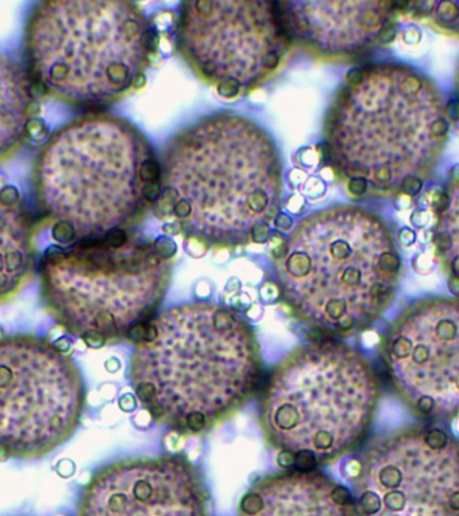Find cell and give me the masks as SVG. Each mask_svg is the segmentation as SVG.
<instances>
[{
	"instance_id": "2",
	"label": "cell",
	"mask_w": 459,
	"mask_h": 516,
	"mask_svg": "<svg viewBox=\"0 0 459 516\" xmlns=\"http://www.w3.org/2000/svg\"><path fill=\"white\" fill-rule=\"evenodd\" d=\"M155 204L183 234L212 247L264 241L284 195V169L269 134L253 120L219 113L165 145Z\"/></svg>"
},
{
	"instance_id": "8",
	"label": "cell",
	"mask_w": 459,
	"mask_h": 516,
	"mask_svg": "<svg viewBox=\"0 0 459 516\" xmlns=\"http://www.w3.org/2000/svg\"><path fill=\"white\" fill-rule=\"evenodd\" d=\"M171 275L162 241L119 233L49 251L39 269L40 296L67 334L105 342L125 336L153 315Z\"/></svg>"
},
{
	"instance_id": "9",
	"label": "cell",
	"mask_w": 459,
	"mask_h": 516,
	"mask_svg": "<svg viewBox=\"0 0 459 516\" xmlns=\"http://www.w3.org/2000/svg\"><path fill=\"white\" fill-rule=\"evenodd\" d=\"M85 401L78 366L57 345L32 334L0 339V453L50 454L77 430Z\"/></svg>"
},
{
	"instance_id": "3",
	"label": "cell",
	"mask_w": 459,
	"mask_h": 516,
	"mask_svg": "<svg viewBox=\"0 0 459 516\" xmlns=\"http://www.w3.org/2000/svg\"><path fill=\"white\" fill-rule=\"evenodd\" d=\"M262 373L258 339L235 310L184 304L147 328L131 362L134 393L159 423L200 434L227 421L253 397Z\"/></svg>"
},
{
	"instance_id": "7",
	"label": "cell",
	"mask_w": 459,
	"mask_h": 516,
	"mask_svg": "<svg viewBox=\"0 0 459 516\" xmlns=\"http://www.w3.org/2000/svg\"><path fill=\"white\" fill-rule=\"evenodd\" d=\"M379 395L372 366L352 347L333 341L297 347L264 384L263 436L285 453L333 463L362 441Z\"/></svg>"
},
{
	"instance_id": "1",
	"label": "cell",
	"mask_w": 459,
	"mask_h": 516,
	"mask_svg": "<svg viewBox=\"0 0 459 516\" xmlns=\"http://www.w3.org/2000/svg\"><path fill=\"white\" fill-rule=\"evenodd\" d=\"M449 136L441 89L423 71L400 62L351 73L325 119L329 162L358 195L418 194Z\"/></svg>"
},
{
	"instance_id": "14",
	"label": "cell",
	"mask_w": 459,
	"mask_h": 516,
	"mask_svg": "<svg viewBox=\"0 0 459 516\" xmlns=\"http://www.w3.org/2000/svg\"><path fill=\"white\" fill-rule=\"evenodd\" d=\"M293 42L317 57L341 61L373 49L394 21L391 1H280Z\"/></svg>"
},
{
	"instance_id": "15",
	"label": "cell",
	"mask_w": 459,
	"mask_h": 516,
	"mask_svg": "<svg viewBox=\"0 0 459 516\" xmlns=\"http://www.w3.org/2000/svg\"><path fill=\"white\" fill-rule=\"evenodd\" d=\"M351 491L316 471H286L256 482L239 516H359Z\"/></svg>"
},
{
	"instance_id": "21",
	"label": "cell",
	"mask_w": 459,
	"mask_h": 516,
	"mask_svg": "<svg viewBox=\"0 0 459 516\" xmlns=\"http://www.w3.org/2000/svg\"><path fill=\"white\" fill-rule=\"evenodd\" d=\"M457 100H458L459 105V73L458 75H457Z\"/></svg>"
},
{
	"instance_id": "20",
	"label": "cell",
	"mask_w": 459,
	"mask_h": 516,
	"mask_svg": "<svg viewBox=\"0 0 459 516\" xmlns=\"http://www.w3.org/2000/svg\"><path fill=\"white\" fill-rule=\"evenodd\" d=\"M275 225L278 228H285V229H289L292 226V219L286 215H280L275 218Z\"/></svg>"
},
{
	"instance_id": "4",
	"label": "cell",
	"mask_w": 459,
	"mask_h": 516,
	"mask_svg": "<svg viewBox=\"0 0 459 516\" xmlns=\"http://www.w3.org/2000/svg\"><path fill=\"white\" fill-rule=\"evenodd\" d=\"M401 272L390 225L353 205L310 212L275 256L281 293L295 319L336 336L377 321L394 303Z\"/></svg>"
},
{
	"instance_id": "6",
	"label": "cell",
	"mask_w": 459,
	"mask_h": 516,
	"mask_svg": "<svg viewBox=\"0 0 459 516\" xmlns=\"http://www.w3.org/2000/svg\"><path fill=\"white\" fill-rule=\"evenodd\" d=\"M149 54V25L131 1H42L25 30L29 74L49 96L77 108L108 106L129 95Z\"/></svg>"
},
{
	"instance_id": "18",
	"label": "cell",
	"mask_w": 459,
	"mask_h": 516,
	"mask_svg": "<svg viewBox=\"0 0 459 516\" xmlns=\"http://www.w3.org/2000/svg\"><path fill=\"white\" fill-rule=\"evenodd\" d=\"M432 242L442 267L450 275V281L459 282V173L449 182L445 190Z\"/></svg>"
},
{
	"instance_id": "13",
	"label": "cell",
	"mask_w": 459,
	"mask_h": 516,
	"mask_svg": "<svg viewBox=\"0 0 459 516\" xmlns=\"http://www.w3.org/2000/svg\"><path fill=\"white\" fill-rule=\"evenodd\" d=\"M77 516H208L207 491L183 457L123 458L85 484Z\"/></svg>"
},
{
	"instance_id": "17",
	"label": "cell",
	"mask_w": 459,
	"mask_h": 516,
	"mask_svg": "<svg viewBox=\"0 0 459 516\" xmlns=\"http://www.w3.org/2000/svg\"><path fill=\"white\" fill-rule=\"evenodd\" d=\"M32 110L29 73L0 51V163L11 159L25 144Z\"/></svg>"
},
{
	"instance_id": "5",
	"label": "cell",
	"mask_w": 459,
	"mask_h": 516,
	"mask_svg": "<svg viewBox=\"0 0 459 516\" xmlns=\"http://www.w3.org/2000/svg\"><path fill=\"white\" fill-rule=\"evenodd\" d=\"M160 186V163L148 140L112 114L66 123L34 162L35 199L60 241L128 233L155 206Z\"/></svg>"
},
{
	"instance_id": "16",
	"label": "cell",
	"mask_w": 459,
	"mask_h": 516,
	"mask_svg": "<svg viewBox=\"0 0 459 516\" xmlns=\"http://www.w3.org/2000/svg\"><path fill=\"white\" fill-rule=\"evenodd\" d=\"M34 223L18 197L0 191V306L16 296L35 268Z\"/></svg>"
},
{
	"instance_id": "19",
	"label": "cell",
	"mask_w": 459,
	"mask_h": 516,
	"mask_svg": "<svg viewBox=\"0 0 459 516\" xmlns=\"http://www.w3.org/2000/svg\"><path fill=\"white\" fill-rule=\"evenodd\" d=\"M427 15L441 30L459 34V1H441L427 4Z\"/></svg>"
},
{
	"instance_id": "10",
	"label": "cell",
	"mask_w": 459,
	"mask_h": 516,
	"mask_svg": "<svg viewBox=\"0 0 459 516\" xmlns=\"http://www.w3.org/2000/svg\"><path fill=\"white\" fill-rule=\"evenodd\" d=\"M292 43L278 3L194 0L180 7L179 53L223 99L260 88L284 65Z\"/></svg>"
},
{
	"instance_id": "12",
	"label": "cell",
	"mask_w": 459,
	"mask_h": 516,
	"mask_svg": "<svg viewBox=\"0 0 459 516\" xmlns=\"http://www.w3.org/2000/svg\"><path fill=\"white\" fill-rule=\"evenodd\" d=\"M384 358L403 400L423 415L459 410V299H419L399 313Z\"/></svg>"
},
{
	"instance_id": "11",
	"label": "cell",
	"mask_w": 459,
	"mask_h": 516,
	"mask_svg": "<svg viewBox=\"0 0 459 516\" xmlns=\"http://www.w3.org/2000/svg\"><path fill=\"white\" fill-rule=\"evenodd\" d=\"M353 479L362 516H459V447L426 430L388 434L365 450Z\"/></svg>"
}]
</instances>
